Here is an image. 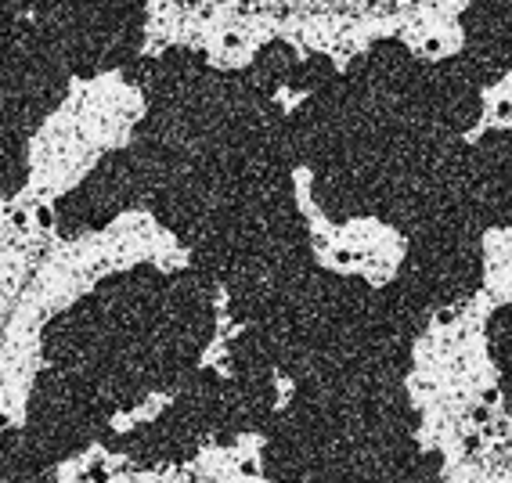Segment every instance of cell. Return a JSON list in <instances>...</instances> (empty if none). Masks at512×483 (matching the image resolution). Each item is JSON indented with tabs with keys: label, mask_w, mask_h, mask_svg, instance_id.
<instances>
[{
	"label": "cell",
	"mask_w": 512,
	"mask_h": 483,
	"mask_svg": "<svg viewBox=\"0 0 512 483\" xmlns=\"http://www.w3.org/2000/svg\"><path fill=\"white\" fill-rule=\"evenodd\" d=\"M145 33L141 0H47L44 37L69 69L109 73L134 58Z\"/></svg>",
	"instance_id": "obj_1"
}]
</instances>
